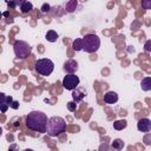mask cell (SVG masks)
Segmentation results:
<instances>
[{
    "label": "cell",
    "mask_w": 151,
    "mask_h": 151,
    "mask_svg": "<svg viewBox=\"0 0 151 151\" xmlns=\"http://www.w3.org/2000/svg\"><path fill=\"white\" fill-rule=\"evenodd\" d=\"M50 9H51V6L48 4H44L41 6V12L42 13H47V12H50Z\"/></svg>",
    "instance_id": "cell-21"
},
{
    "label": "cell",
    "mask_w": 151,
    "mask_h": 151,
    "mask_svg": "<svg viewBox=\"0 0 151 151\" xmlns=\"http://www.w3.org/2000/svg\"><path fill=\"white\" fill-rule=\"evenodd\" d=\"M85 96H86V93H85V91H84L83 88H77V87H76L74 90H72V98H73V100H74L76 103L83 100Z\"/></svg>",
    "instance_id": "cell-10"
},
{
    "label": "cell",
    "mask_w": 151,
    "mask_h": 151,
    "mask_svg": "<svg viewBox=\"0 0 151 151\" xmlns=\"http://www.w3.org/2000/svg\"><path fill=\"white\" fill-rule=\"evenodd\" d=\"M112 147L116 149V150H122V149L124 147V142H123L122 139L117 138V139H114V140L112 142Z\"/></svg>",
    "instance_id": "cell-17"
},
{
    "label": "cell",
    "mask_w": 151,
    "mask_h": 151,
    "mask_svg": "<svg viewBox=\"0 0 151 151\" xmlns=\"http://www.w3.org/2000/svg\"><path fill=\"white\" fill-rule=\"evenodd\" d=\"M81 44H83V50L86 53H94L98 51L100 47V39L97 34H85L81 38Z\"/></svg>",
    "instance_id": "cell-3"
},
{
    "label": "cell",
    "mask_w": 151,
    "mask_h": 151,
    "mask_svg": "<svg viewBox=\"0 0 151 151\" xmlns=\"http://www.w3.org/2000/svg\"><path fill=\"white\" fill-rule=\"evenodd\" d=\"M67 110L71 111V112H76V110H77V103L74 100L68 101L67 103Z\"/></svg>",
    "instance_id": "cell-18"
},
{
    "label": "cell",
    "mask_w": 151,
    "mask_h": 151,
    "mask_svg": "<svg viewBox=\"0 0 151 151\" xmlns=\"http://www.w3.org/2000/svg\"><path fill=\"white\" fill-rule=\"evenodd\" d=\"M79 83H80V79H79L78 76H76L74 73H67V74L64 77L61 84H63L64 88H66V90H68V91H72V90H74L76 87H78Z\"/></svg>",
    "instance_id": "cell-6"
},
{
    "label": "cell",
    "mask_w": 151,
    "mask_h": 151,
    "mask_svg": "<svg viewBox=\"0 0 151 151\" xmlns=\"http://www.w3.org/2000/svg\"><path fill=\"white\" fill-rule=\"evenodd\" d=\"M140 85H142V90L143 91H150L151 90V77H145L142 79L140 81Z\"/></svg>",
    "instance_id": "cell-13"
},
{
    "label": "cell",
    "mask_w": 151,
    "mask_h": 151,
    "mask_svg": "<svg viewBox=\"0 0 151 151\" xmlns=\"http://www.w3.org/2000/svg\"><path fill=\"white\" fill-rule=\"evenodd\" d=\"M72 47H73L74 51H80V50H83L81 38H77L76 40H73V42H72Z\"/></svg>",
    "instance_id": "cell-16"
},
{
    "label": "cell",
    "mask_w": 151,
    "mask_h": 151,
    "mask_svg": "<svg viewBox=\"0 0 151 151\" xmlns=\"http://www.w3.org/2000/svg\"><path fill=\"white\" fill-rule=\"evenodd\" d=\"M65 131H66V122L64 118L59 116H53L47 120L45 133H47L50 137H57Z\"/></svg>",
    "instance_id": "cell-2"
},
{
    "label": "cell",
    "mask_w": 151,
    "mask_h": 151,
    "mask_svg": "<svg viewBox=\"0 0 151 151\" xmlns=\"http://www.w3.org/2000/svg\"><path fill=\"white\" fill-rule=\"evenodd\" d=\"M137 129L140 132H150L151 130V120L149 118H142L137 123Z\"/></svg>",
    "instance_id": "cell-8"
},
{
    "label": "cell",
    "mask_w": 151,
    "mask_h": 151,
    "mask_svg": "<svg viewBox=\"0 0 151 151\" xmlns=\"http://www.w3.org/2000/svg\"><path fill=\"white\" fill-rule=\"evenodd\" d=\"M12 1H13V2H14V4L17 5V7H18V6H20V5L22 4V2H25L26 0H12Z\"/></svg>",
    "instance_id": "cell-26"
},
{
    "label": "cell",
    "mask_w": 151,
    "mask_h": 151,
    "mask_svg": "<svg viewBox=\"0 0 151 151\" xmlns=\"http://www.w3.org/2000/svg\"><path fill=\"white\" fill-rule=\"evenodd\" d=\"M104 101L106 104H114L118 101V94L114 91H109L104 94Z\"/></svg>",
    "instance_id": "cell-9"
},
{
    "label": "cell",
    "mask_w": 151,
    "mask_h": 151,
    "mask_svg": "<svg viewBox=\"0 0 151 151\" xmlns=\"http://www.w3.org/2000/svg\"><path fill=\"white\" fill-rule=\"evenodd\" d=\"M77 6H78V1L77 0H68L65 5V11L67 13H72L77 9Z\"/></svg>",
    "instance_id": "cell-11"
},
{
    "label": "cell",
    "mask_w": 151,
    "mask_h": 151,
    "mask_svg": "<svg viewBox=\"0 0 151 151\" xmlns=\"http://www.w3.org/2000/svg\"><path fill=\"white\" fill-rule=\"evenodd\" d=\"M9 106H11L12 109L17 110V109H19V101H17V100H12V103L9 104Z\"/></svg>",
    "instance_id": "cell-23"
},
{
    "label": "cell",
    "mask_w": 151,
    "mask_h": 151,
    "mask_svg": "<svg viewBox=\"0 0 151 151\" xmlns=\"http://www.w3.org/2000/svg\"><path fill=\"white\" fill-rule=\"evenodd\" d=\"M2 15H4V17H8L9 13H8V12H5V13H2Z\"/></svg>",
    "instance_id": "cell-29"
},
{
    "label": "cell",
    "mask_w": 151,
    "mask_h": 151,
    "mask_svg": "<svg viewBox=\"0 0 151 151\" xmlns=\"http://www.w3.org/2000/svg\"><path fill=\"white\" fill-rule=\"evenodd\" d=\"M35 71L40 74V76H50L53 70H54V64L51 59H47V58H41V59H38L37 63H35Z\"/></svg>",
    "instance_id": "cell-4"
},
{
    "label": "cell",
    "mask_w": 151,
    "mask_h": 151,
    "mask_svg": "<svg viewBox=\"0 0 151 151\" xmlns=\"http://www.w3.org/2000/svg\"><path fill=\"white\" fill-rule=\"evenodd\" d=\"M149 140H150V134H147V136L144 138V142H145L146 145H150V142H149Z\"/></svg>",
    "instance_id": "cell-27"
},
{
    "label": "cell",
    "mask_w": 151,
    "mask_h": 151,
    "mask_svg": "<svg viewBox=\"0 0 151 151\" xmlns=\"http://www.w3.org/2000/svg\"><path fill=\"white\" fill-rule=\"evenodd\" d=\"M144 50H145L146 52H150V51H151V40H147V41L145 42V45H144Z\"/></svg>",
    "instance_id": "cell-22"
},
{
    "label": "cell",
    "mask_w": 151,
    "mask_h": 151,
    "mask_svg": "<svg viewBox=\"0 0 151 151\" xmlns=\"http://www.w3.org/2000/svg\"><path fill=\"white\" fill-rule=\"evenodd\" d=\"M1 134H2V129L0 127V137H1Z\"/></svg>",
    "instance_id": "cell-30"
},
{
    "label": "cell",
    "mask_w": 151,
    "mask_h": 151,
    "mask_svg": "<svg viewBox=\"0 0 151 151\" xmlns=\"http://www.w3.org/2000/svg\"><path fill=\"white\" fill-rule=\"evenodd\" d=\"M6 2H7V5H8V7H9V8H12V9L17 7V5H15L12 0H6Z\"/></svg>",
    "instance_id": "cell-25"
},
{
    "label": "cell",
    "mask_w": 151,
    "mask_h": 151,
    "mask_svg": "<svg viewBox=\"0 0 151 151\" xmlns=\"http://www.w3.org/2000/svg\"><path fill=\"white\" fill-rule=\"evenodd\" d=\"M32 9H33V5H32V2H29V1H27V0L20 5V11H21L22 13H28V12H31Z\"/></svg>",
    "instance_id": "cell-15"
},
{
    "label": "cell",
    "mask_w": 151,
    "mask_h": 151,
    "mask_svg": "<svg viewBox=\"0 0 151 151\" xmlns=\"http://www.w3.org/2000/svg\"><path fill=\"white\" fill-rule=\"evenodd\" d=\"M6 99H7V96H6L5 93L0 92V104H2V103H6Z\"/></svg>",
    "instance_id": "cell-24"
},
{
    "label": "cell",
    "mask_w": 151,
    "mask_h": 151,
    "mask_svg": "<svg viewBox=\"0 0 151 151\" xmlns=\"http://www.w3.org/2000/svg\"><path fill=\"white\" fill-rule=\"evenodd\" d=\"M13 51L17 58L19 59H26L31 52H32V47L29 46L28 42L24 41V40H17L13 45Z\"/></svg>",
    "instance_id": "cell-5"
},
{
    "label": "cell",
    "mask_w": 151,
    "mask_h": 151,
    "mask_svg": "<svg viewBox=\"0 0 151 151\" xmlns=\"http://www.w3.org/2000/svg\"><path fill=\"white\" fill-rule=\"evenodd\" d=\"M12 100H13V98H12L11 96H7V99H6V103H7L8 105H9L11 103H12Z\"/></svg>",
    "instance_id": "cell-28"
},
{
    "label": "cell",
    "mask_w": 151,
    "mask_h": 151,
    "mask_svg": "<svg viewBox=\"0 0 151 151\" xmlns=\"http://www.w3.org/2000/svg\"><path fill=\"white\" fill-rule=\"evenodd\" d=\"M47 116L41 111H31L26 116V126L35 132L45 133L47 125Z\"/></svg>",
    "instance_id": "cell-1"
},
{
    "label": "cell",
    "mask_w": 151,
    "mask_h": 151,
    "mask_svg": "<svg viewBox=\"0 0 151 151\" xmlns=\"http://www.w3.org/2000/svg\"><path fill=\"white\" fill-rule=\"evenodd\" d=\"M8 107H9V105H8L7 103H2V104H0V111H1L2 113H5V112L8 110Z\"/></svg>",
    "instance_id": "cell-20"
},
{
    "label": "cell",
    "mask_w": 151,
    "mask_h": 151,
    "mask_svg": "<svg viewBox=\"0 0 151 151\" xmlns=\"http://www.w3.org/2000/svg\"><path fill=\"white\" fill-rule=\"evenodd\" d=\"M142 7L144 9H150L151 8V0H142Z\"/></svg>",
    "instance_id": "cell-19"
},
{
    "label": "cell",
    "mask_w": 151,
    "mask_h": 151,
    "mask_svg": "<svg viewBox=\"0 0 151 151\" xmlns=\"http://www.w3.org/2000/svg\"><path fill=\"white\" fill-rule=\"evenodd\" d=\"M63 68H64V71L66 73H74L78 70V63L74 59H67L64 63V67Z\"/></svg>",
    "instance_id": "cell-7"
},
{
    "label": "cell",
    "mask_w": 151,
    "mask_h": 151,
    "mask_svg": "<svg viewBox=\"0 0 151 151\" xmlns=\"http://www.w3.org/2000/svg\"><path fill=\"white\" fill-rule=\"evenodd\" d=\"M126 126H127V122H126L125 119H119V120H116V122L113 123V127H114L116 130H118V131L124 130Z\"/></svg>",
    "instance_id": "cell-14"
},
{
    "label": "cell",
    "mask_w": 151,
    "mask_h": 151,
    "mask_svg": "<svg viewBox=\"0 0 151 151\" xmlns=\"http://www.w3.org/2000/svg\"><path fill=\"white\" fill-rule=\"evenodd\" d=\"M1 18H2V13L0 12V19H1Z\"/></svg>",
    "instance_id": "cell-31"
},
{
    "label": "cell",
    "mask_w": 151,
    "mask_h": 151,
    "mask_svg": "<svg viewBox=\"0 0 151 151\" xmlns=\"http://www.w3.org/2000/svg\"><path fill=\"white\" fill-rule=\"evenodd\" d=\"M45 38H46V40H47V41H50V42H55V41L58 40L59 35H58V33H57L55 31L50 29V31H47V33H46Z\"/></svg>",
    "instance_id": "cell-12"
}]
</instances>
